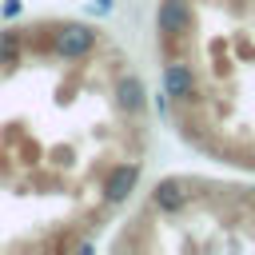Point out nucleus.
<instances>
[{
  "label": "nucleus",
  "instance_id": "1",
  "mask_svg": "<svg viewBox=\"0 0 255 255\" xmlns=\"http://www.w3.org/2000/svg\"><path fill=\"white\" fill-rule=\"evenodd\" d=\"M100 44V32L84 20H72V24H60L56 36H52V52L60 60H84L92 48Z\"/></svg>",
  "mask_w": 255,
  "mask_h": 255
},
{
  "label": "nucleus",
  "instance_id": "2",
  "mask_svg": "<svg viewBox=\"0 0 255 255\" xmlns=\"http://www.w3.org/2000/svg\"><path fill=\"white\" fill-rule=\"evenodd\" d=\"M155 28H159V36L163 40H187L191 36V28H195V8H191V0H159V8H155Z\"/></svg>",
  "mask_w": 255,
  "mask_h": 255
},
{
  "label": "nucleus",
  "instance_id": "3",
  "mask_svg": "<svg viewBox=\"0 0 255 255\" xmlns=\"http://www.w3.org/2000/svg\"><path fill=\"white\" fill-rule=\"evenodd\" d=\"M139 171H143L139 159H124V163H116V167L104 175V199H108L112 207H116V203H128L131 191H135V183H139Z\"/></svg>",
  "mask_w": 255,
  "mask_h": 255
},
{
  "label": "nucleus",
  "instance_id": "4",
  "mask_svg": "<svg viewBox=\"0 0 255 255\" xmlns=\"http://www.w3.org/2000/svg\"><path fill=\"white\" fill-rule=\"evenodd\" d=\"M159 84H163L167 100H191V96H195V88H199V80H195V68H191L187 60H171V64L163 68Z\"/></svg>",
  "mask_w": 255,
  "mask_h": 255
},
{
  "label": "nucleus",
  "instance_id": "5",
  "mask_svg": "<svg viewBox=\"0 0 255 255\" xmlns=\"http://www.w3.org/2000/svg\"><path fill=\"white\" fill-rule=\"evenodd\" d=\"M187 199H191V191H187V183H183L179 175H167V179H159V183L151 187V203H155L163 215H179V211L187 207Z\"/></svg>",
  "mask_w": 255,
  "mask_h": 255
},
{
  "label": "nucleus",
  "instance_id": "6",
  "mask_svg": "<svg viewBox=\"0 0 255 255\" xmlns=\"http://www.w3.org/2000/svg\"><path fill=\"white\" fill-rule=\"evenodd\" d=\"M116 104H120L128 116H139L143 104H147V88H143V80H139V76H120V80H116Z\"/></svg>",
  "mask_w": 255,
  "mask_h": 255
},
{
  "label": "nucleus",
  "instance_id": "7",
  "mask_svg": "<svg viewBox=\"0 0 255 255\" xmlns=\"http://www.w3.org/2000/svg\"><path fill=\"white\" fill-rule=\"evenodd\" d=\"M20 48H24L20 32H16V28H4V32H0V64H16V60H20Z\"/></svg>",
  "mask_w": 255,
  "mask_h": 255
},
{
  "label": "nucleus",
  "instance_id": "8",
  "mask_svg": "<svg viewBox=\"0 0 255 255\" xmlns=\"http://www.w3.org/2000/svg\"><path fill=\"white\" fill-rule=\"evenodd\" d=\"M112 8H116L112 0H88V16H108Z\"/></svg>",
  "mask_w": 255,
  "mask_h": 255
},
{
  "label": "nucleus",
  "instance_id": "9",
  "mask_svg": "<svg viewBox=\"0 0 255 255\" xmlns=\"http://www.w3.org/2000/svg\"><path fill=\"white\" fill-rule=\"evenodd\" d=\"M0 16H8V20L20 16V0H4V4H0Z\"/></svg>",
  "mask_w": 255,
  "mask_h": 255
}]
</instances>
